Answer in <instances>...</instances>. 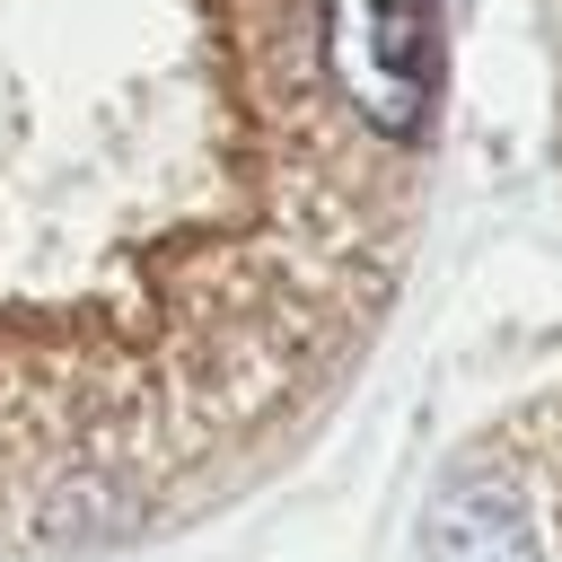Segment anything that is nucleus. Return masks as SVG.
<instances>
[{"label": "nucleus", "instance_id": "f257e3e1", "mask_svg": "<svg viewBox=\"0 0 562 562\" xmlns=\"http://www.w3.org/2000/svg\"><path fill=\"white\" fill-rule=\"evenodd\" d=\"M422 562H544V527L501 465H465L422 509Z\"/></svg>", "mask_w": 562, "mask_h": 562}]
</instances>
